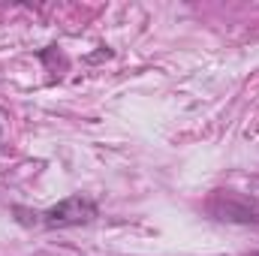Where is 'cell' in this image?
<instances>
[{
	"label": "cell",
	"instance_id": "cell-2",
	"mask_svg": "<svg viewBox=\"0 0 259 256\" xmlns=\"http://www.w3.org/2000/svg\"><path fill=\"white\" fill-rule=\"evenodd\" d=\"M214 214H217V220H229V223H256L259 220V211L250 205V202H241V199H235V196H217L214 199V208H211Z\"/></svg>",
	"mask_w": 259,
	"mask_h": 256
},
{
	"label": "cell",
	"instance_id": "cell-1",
	"mask_svg": "<svg viewBox=\"0 0 259 256\" xmlns=\"http://www.w3.org/2000/svg\"><path fill=\"white\" fill-rule=\"evenodd\" d=\"M97 217V205L84 196H66L58 205H52L46 214H42V223L52 226V229H64V226H81V223H91Z\"/></svg>",
	"mask_w": 259,
	"mask_h": 256
}]
</instances>
